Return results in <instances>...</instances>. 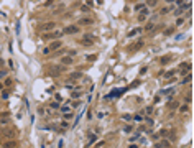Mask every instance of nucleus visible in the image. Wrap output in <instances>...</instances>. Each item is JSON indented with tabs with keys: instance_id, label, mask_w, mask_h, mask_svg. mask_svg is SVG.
<instances>
[{
	"instance_id": "obj_22",
	"label": "nucleus",
	"mask_w": 194,
	"mask_h": 148,
	"mask_svg": "<svg viewBox=\"0 0 194 148\" xmlns=\"http://www.w3.org/2000/svg\"><path fill=\"white\" fill-rule=\"evenodd\" d=\"M163 33H165V35H166V36H171V35H173V33H174V28H173V26H170V28H166V30L163 31Z\"/></svg>"
},
{
	"instance_id": "obj_43",
	"label": "nucleus",
	"mask_w": 194,
	"mask_h": 148,
	"mask_svg": "<svg viewBox=\"0 0 194 148\" xmlns=\"http://www.w3.org/2000/svg\"><path fill=\"white\" fill-rule=\"evenodd\" d=\"M15 142H7V143H5V146H15Z\"/></svg>"
},
{
	"instance_id": "obj_30",
	"label": "nucleus",
	"mask_w": 194,
	"mask_h": 148,
	"mask_svg": "<svg viewBox=\"0 0 194 148\" xmlns=\"http://www.w3.org/2000/svg\"><path fill=\"white\" fill-rule=\"evenodd\" d=\"M53 4H54V0H46V2H44V7H46V8H51Z\"/></svg>"
},
{
	"instance_id": "obj_13",
	"label": "nucleus",
	"mask_w": 194,
	"mask_h": 148,
	"mask_svg": "<svg viewBox=\"0 0 194 148\" xmlns=\"http://www.w3.org/2000/svg\"><path fill=\"white\" fill-rule=\"evenodd\" d=\"M161 74H163V78H165V79L168 81L170 78H173L174 74H176V71H168V72H161Z\"/></svg>"
},
{
	"instance_id": "obj_7",
	"label": "nucleus",
	"mask_w": 194,
	"mask_h": 148,
	"mask_svg": "<svg viewBox=\"0 0 194 148\" xmlns=\"http://www.w3.org/2000/svg\"><path fill=\"white\" fill-rule=\"evenodd\" d=\"M82 78V72H81V71H76V72H71L69 74V81H76V79H81Z\"/></svg>"
},
{
	"instance_id": "obj_50",
	"label": "nucleus",
	"mask_w": 194,
	"mask_h": 148,
	"mask_svg": "<svg viewBox=\"0 0 194 148\" xmlns=\"http://www.w3.org/2000/svg\"><path fill=\"white\" fill-rule=\"evenodd\" d=\"M104 115H105V114H104V112H97V117H99V118H102Z\"/></svg>"
},
{
	"instance_id": "obj_21",
	"label": "nucleus",
	"mask_w": 194,
	"mask_h": 148,
	"mask_svg": "<svg viewBox=\"0 0 194 148\" xmlns=\"http://www.w3.org/2000/svg\"><path fill=\"white\" fill-rule=\"evenodd\" d=\"M95 59H97V54H87L86 56V61H89V62H94Z\"/></svg>"
},
{
	"instance_id": "obj_14",
	"label": "nucleus",
	"mask_w": 194,
	"mask_h": 148,
	"mask_svg": "<svg viewBox=\"0 0 194 148\" xmlns=\"http://www.w3.org/2000/svg\"><path fill=\"white\" fill-rule=\"evenodd\" d=\"M191 79H193V76H191V72L184 74V79L181 81V84H188V82H191Z\"/></svg>"
},
{
	"instance_id": "obj_33",
	"label": "nucleus",
	"mask_w": 194,
	"mask_h": 148,
	"mask_svg": "<svg viewBox=\"0 0 194 148\" xmlns=\"http://www.w3.org/2000/svg\"><path fill=\"white\" fill-rule=\"evenodd\" d=\"M178 102H173V100H170V109H178Z\"/></svg>"
},
{
	"instance_id": "obj_46",
	"label": "nucleus",
	"mask_w": 194,
	"mask_h": 148,
	"mask_svg": "<svg viewBox=\"0 0 194 148\" xmlns=\"http://www.w3.org/2000/svg\"><path fill=\"white\" fill-rule=\"evenodd\" d=\"M138 84H140V81H133V82H132V86H130V87H137Z\"/></svg>"
},
{
	"instance_id": "obj_1",
	"label": "nucleus",
	"mask_w": 194,
	"mask_h": 148,
	"mask_svg": "<svg viewBox=\"0 0 194 148\" xmlns=\"http://www.w3.org/2000/svg\"><path fill=\"white\" fill-rule=\"evenodd\" d=\"M61 36H63V30L59 31V30H56V28H54V30H51L49 33H44L43 38H44V40H49V41H53V40H59Z\"/></svg>"
},
{
	"instance_id": "obj_5",
	"label": "nucleus",
	"mask_w": 194,
	"mask_h": 148,
	"mask_svg": "<svg viewBox=\"0 0 194 148\" xmlns=\"http://www.w3.org/2000/svg\"><path fill=\"white\" fill-rule=\"evenodd\" d=\"M72 62H74V58H72L71 54H66V56L61 58V64H63V66H71Z\"/></svg>"
},
{
	"instance_id": "obj_38",
	"label": "nucleus",
	"mask_w": 194,
	"mask_h": 148,
	"mask_svg": "<svg viewBox=\"0 0 194 148\" xmlns=\"http://www.w3.org/2000/svg\"><path fill=\"white\" fill-rule=\"evenodd\" d=\"M133 118H135V120H137V122H142V120H143V115H140V114H137V115H135Z\"/></svg>"
},
{
	"instance_id": "obj_31",
	"label": "nucleus",
	"mask_w": 194,
	"mask_h": 148,
	"mask_svg": "<svg viewBox=\"0 0 194 148\" xmlns=\"http://www.w3.org/2000/svg\"><path fill=\"white\" fill-rule=\"evenodd\" d=\"M156 4H158V0H148L147 7H156Z\"/></svg>"
},
{
	"instance_id": "obj_2",
	"label": "nucleus",
	"mask_w": 194,
	"mask_h": 148,
	"mask_svg": "<svg viewBox=\"0 0 194 148\" xmlns=\"http://www.w3.org/2000/svg\"><path fill=\"white\" fill-rule=\"evenodd\" d=\"M79 33V25H67L66 28H63V35H76Z\"/></svg>"
},
{
	"instance_id": "obj_32",
	"label": "nucleus",
	"mask_w": 194,
	"mask_h": 148,
	"mask_svg": "<svg viewBox=\"0 0 194 148\" xmlns=\"http://www.w3.org/2000/svg\"><path fill=\"white\" fill-rule=\"evenodd\" d=\"M191 97H193V96H191V92H188V94H186V97H184V100H186V104H191V100H193V99H191Z\"/></svg>"
},
{
	"instance_id": "obj_44",
	"label": "nucleus",
	"mask_w": 194,
	"mask_h": 148,
	"mask_svg": "<svg viewBox=\"0 0 194 148\" xmlns=\"http://www.w3.org/2000/svg\"><path fill=\"white\" fill-rule=\"evenodd\" d=\"M145 30H147V31H148V30H153V25H151V23H150V25H147V26L143 28V31H145Z\"/></svg>"
},
{
	"instance_id": "obj_11",
	"label": "nucleus",
	"mask_w": 194,
	"mask_h": 148,
	"mask_svg": "<svg viewBox=\"0 0 194 148\" xmlns=\"http://www.w3.org/2000/svg\"><path fill=\"white\" fill-rule=\"evenodd\" d=\"M178 109L181 114H188L189 112V104H183V105H178Z\"/></svg>"
},
{
	"instance_id": "obj_16",
	"label": "nucleus",
	"mask_w": 194,
	"mask_h": 148,
	"mask_svg": "<svg viewBox=\"0 0 194 148\" xmlns=\"http://www.w3.org/2000/svg\"><path fill=\"white\" fill-rule=\"evenodd\" d=\"M184 23H186V18H184V16H179V18L178 20H176V26H183V25H184Z\"/></svg>"
},
{
	"instance_id": "obj_12",
	"label": "nucleus",
	"mask_w": 194,
	"mask_h": 148,
	"mask_svg": "<svg viewBox=\"0 0 194 148\" xmlns=\"http://www.w3.org/2000/svg\"><path fill=\"white\" fill-rule=\"evenodd\" d=\"M156 146H161V148L171 146V142H168V140H161V142H160V143H156Z\"/></svg>"
},
{
	"instance_id": "obj_18",
	"label": "nucleus",
	"mask_w": 194,
	"mask_h": 148,
	"mask_svg": "<svg viewBox=\"0 0 194 148\" xmlns=\"http://www.w3.org/2000/svg\"><path fill=\"white\" fill-rule=\"evenodd\" d=\"M95 140H97V135H94V133H91L89 135V142H87V145H94Z\"/></svg>"
},
{
	"instance_id": "obj_9",
	"label": "nucleus",
	"mask_w": 194,
	"mask_h": 148,
	"mask_svg": "<svg viewBox=\"0 0 194 148\" xmlns=\"http://www.w3.org/2000/svg\"><path fill=\"white\" fill-rule=\"evenodd\" d=\"M92 23H94V20L89 18V16H84V18L79 20V25H92Z\"/></svg>"
},
{
	"instance_id": "obj_29",
	"label": "nucleus",
	"mask_w": 194,
	"mask_h": 148,
	"mask_svg": "<svg viewBox=\"0 0 194 148\" xmlns=\"http://www.w3.org/2000/svg\"><path fill=\"white\" fill-rule=\"evenodd\" d=\"M81 94H82V92H81V89H79L77 92H72V94H71V97H72V99H79V97H81Z\"/></svg>"
},
{
	"instance_id": "obj_37",
	"label": "nucleus",
	"mask_w": 194,
	"mask_h": 148,
	"mask_svg": "<svg viewBox=\"0 0 194 148\" xmlns=\"http://www.w3.org/2000/svg\"><path fill=\"white\" fill-rule=\"evenodd\" d=\"M79 105H81V102L77 100V99H76V100L72 102V105H71V109H72V107H74V109H76V107H79Z\"/></svg>"
},
{
	"instance_id": "obj_54",
	"label": "nucleus",
	"mask_w": 194,
	"mask_h": 148,
	"mask_svg": "<svg viewBox=\"0 0 194 148\" xmlns=\"http://www.w3.org/2000/svg\"><path fill=\"white\" fill-rule=\"evenodd\" d=\"M2 89H3V84H2V82H0V90H2Z\"/></svg>"
},
{
	"instance_id": "obj_45",
	"label": "nucleus",
	"mask_w": 194,
	"mask_h": 148,
	"mask_svg": "<svg viewBox=\"0 0 194 148\" xmlns=\"http://www.w3.org/2000/svg\"><path fill=\"white\" fill-rule=\"evenodd\" d=\"M7 76V71H0V79H3Z\"/></svg>"
},
{
	"instance_id": "obj_36",
	"label": "nucleus",
	"mask_w": 194,
	"mask_h": 148,
	"mask_svg": "<svg viewBox=\"0 0 194 148\" xmlns=\"http://www.w3.org/2000/svg\"><path fill=\"white\" fill-rule=\"evenodd\" d=\"M71 117H72V114H71V112H64V120H69Z\"/></svg>"
},
{
	"instance_id": "obj_6",
	"label": "nucleus",
	"mask_w": 194,
	"mask_h": 148,
	"mask_svg": "<svg viewBox=\"0 0 194 148\" xmlns=\"http://www.w3.org/2000/svg\"><path fill=\"white\" fill-rule=\"evenodd\" d=\"M142 46H143V41H142V40H140V41H135V43L132 44V46H128V51H130V53H133V51L140 50Z\"/></svg>"
},
{
	"instance_id": "obj_3",
	"label": "nucleus",
	"mask_w": 194,
	"mask_h": 148,
	"mask_svg": "<svg viewBox=\"0 0 194 148\" xmlns=\"http://www.w3.org/2000/svg\"><path fill=\"white\" fill-rule=\"evenodd\" d=\"M54 28H56V23H54V22H46V23L40 25V26H38V30L46 33V31H51V30H54Z\"/></svg>"
},
{
	"instance_id": "obj_35",
	"label": "nucleus",
	"mask_w": 194,
	"mask_h": 148,
	"mask_svg": "<svg viewBox=\"0 0 194 148\" xmlns=\"http://www.w3.org/2000/svg\"><path fill=\"white\" fill-rule=\"evenodd\" d=\"M145 112H147V115H151L155 110H153V107H147V109H145Z\"/></svg>"
},
{
	"instance_id": "obj_17",
	"label": "nucleus",
	"mask_w": 194,
	"mask_h": 148,
	"mask_svg": "<svg viewBox=\"0 0 194 148\" xmlns=\"http://www.w3.org/2000/svg\"><path fill=\"white\" fill-rule=\"evenodd\" d=\"M171 10H173V7H163L161 10H160V15H166V13H170Z\"/></svg>"
},
{
	"instance_id": "obj_53",
	"label": "nucleus",
	"mask_w": 194,
	"mask_h": 148,
	"mask_svg": "<svg viewBox=\"0 0 194 148\" xmlns=\"http://www.w3.org/2000/svg\"><path fill=\"white\" fill-rule=\"evenodd\" d=\"M165 2H166V4H173L174 0H165Z\"/></svg>"
},
{
	"instance_id": "obj_10",
	"label": "nucleus",
	"mask_w": 194,
	"mask_h": 148,
	"mask_svg": "<svg viewBox=\"0 0 194 148\" xmlns=\"http://www.w3.org/2000/svg\"><path fill=\"white\" fill-rule=\"evenodd\" d=\"M142 31H143V28H135V30L128 31V33H127V36H128V38H133L135 35H138V33H142Z\"/></svg>"
},
{
	"instance_id": "obj_39",
	"label": "nucleus",
	"mask_w": 194,
	"mask_h": 148,
	"mask_svg": "<svg viewBox=\"0 0 194 148\" xmlns=\"http://www.w3.org/2000/svg\"><path fill=\"white\" fill-rule=\"evenodd\" d=\"M137 138H140V135H138V133H137V135H133V136H130V138H128V142L132 143V142H135Z\"/></svg>"
},
{
	"instance_id": "obj_15",
	"label": "nucleus",
	"mask_w": 194,
	"mask_h": 148,
	"mask_svg": "<svg viewBox=\"0 0 194 148\" xmlns=\"http://www.w3.org/2000/svg\"><path fill=\"white\" fill-rule=\"evenodd\" d=\"M161 94H165V96H173V94H174V87H170V89H163Z\"/></svg>"
},
{
	"instance_id": "obj_8",
	"label": "nucleus",
	"mask_w": 194,
	"mask_h": 148,
	"mask_svg": "<svg viewBox=\"0 0 194 148\" xmlns=\"http://www.w3.org/2000/svg\"><path fill=\"white\" fill-rule=\"evenodd\" d=\"M125 92V89H119V90H114V92H110L109 96H105V99H114L115 96H120V94Z\"/></svg>"
},
{
	"instance_id": "obj_19",
	"label": "nucleus",
	"mask_w": 194,
	"mask_h": 148,
	"mask_svg": "<svg viewBox=\"0 0 194 148\" xmlns=\"http://www.w3.org/2000/svg\"><path fill=\"white\" fill-rule=\"evenodd\" d=\"M59 112L64 114V112H71V105H61L59 107Z\"/></svg>"
},
{
	"instance_id": "obj_26",
	"label": "nucleus",
	"mask_w": 194,
	"mask_h": 148,
	"mask_svg": "<svg viewBox=\"0 0 194 148\" xmlns=\"http://www.w3.org/2000/svg\"><path fill=\"white\" fill-rule=\"evenodd\" d=\"M2 99H3V100L10 99V94H8V90H3V89H2Z\"/></svg>"
},
{
	"instance_id": "obj_40",
	"label": "nucleus",
	"mask_w": 194,
	"mask_h": 148,
	"mask_svg": "<svg viewBox=\"0 0 194 148\" xmlns=\"http://www.w3.org/2000/svg\"><path fill=\"white\" fill-rule=\"evenodd\" d=\"M54 99H56V102H61V100H63V97H61V94H56V96H54Z\"/></svg>"
},
{
	"instance_id": "obj_24",
	"label": "nucleus",
	"mask_w": 194,
	"mask_h": 148,
	"mask_svg": "<svg viewBox=\"0 0 194 148\" xmlns=\"http://www.w3.org/2000/svg\"><path fill=\"white\" fill-rule=\"evenodd\" d=\"M123 132H125V133H132V132H133V125H125V127H123Z\"/></svg>"
},
{
	"instance_id": "obj_52",
	"label": "nucleus",
	"mask_w": 194,
	"mask_h": 148,
	"mask_svg": "<svg viewBox=\"0 0 194 148\" xmlns=\"http://www.w3.org/2000/svg\"><path fill=\"white\" fill-rule=\"evenodd\" d=\"M183 38H184V35H183V33H181V35H176V40H183Z\"/></svg>"
},
{
	"instance_id": "obj_42",
	"label": "nucleus",
	"mask_w": 194,
	"mask_h": 148,
	"mask_svg": "<svg viewBox=\"0 0 194 148\" xmlns=\"http://www.w3.org/2000/svg\"><path fill=\"white\" fill-rule=\"evenodd\" d=\"M174 4L178 5V7H181V5H183V4H184V0H174Z\"/></svg>"
},
{
	"instance_id": "obj_49",
	"label": "nucleus",
	"mask_w": 194,
	"mask_h": 148,
	"mask_svg": "<svg viewBox=\"0 0 194 148\" xmlns=\"http://www.w3.org/2000/svg\"><path fill=\"white\" fill-rule=\"evenodd\" d=\"M43 54H49V50H48V46L43 50Z\"/></svg>"
},
{
	"instance_id": "obj_51",
	"label": "nucleus",
	"mask_w": 194,
	"mask_h": 148,
	"mask_svg": "<svg viewBox=\"0 0 194 148\" xmlns=\"http://www.w3.org/2000/svg\"><path fill=\"white\" fill-rule=\"evenodd\" d=\"M58 146H64V140H59V142H58Z\"/></svg>"
},
{
	"instance_id": "obj_23",
	"label": "nucleus",
	"mask_w": 194,
	"mask_h": 148,
	"mask_svg": "<svg viewBox=\"0 0 194 148\" xmlns=\"http://www.w3.org/2000/svg\"><path fill=\"white\" fill-rule=\"evenodd\" d=\"M59 127H61L63 130H66L67 127H69V122H67V120H61V122H59Z\"/></svg>"
},
{
	"instance_id": "obj_4",
	"label": "nucleus",
	"mask_w": 194,
	"mask_h": 148,
	"mask_svg": "<svg viewBox=\"0 0 194 148\" xmlns=\"http://www.w3.org/2000/svg\"><path fill=\"white\" fill-rule=\"evenodd\" d=\"M61 46H63V41H61V40H53V43H49L48 50H49V53H53V51L61 50Z\"/></svg>"
},
{
	"instance_id": "obj_25",
	"label": "nucleus",
	"mask_w": 194,
	"mask_h": 148,
	"mask_svg": "<svg viewBox=\"0 0 194 148\" xmlns=\"http://www.w3.org/2000/svg\"><path fill=\"white\" fill-rule=\"evenodd\" d=\"M137 20H138L140 23H143V22H147V15H143V13L140 12V13H138V18H137Z\"/></svg>"
},
{
	"instance_id": "obj_20",
	"label": "nucleus",
	"mask_w": 194,
	"mask_h": 148,
	"mask_svg": "<svg viewBox=\"0 0 194 148\" xmlns=\"http://www.w3.org/2000/svg\"><path fill=\"white\" fill-rule=\"evenodd\" d=\"M171 61V56H161V58H160V62H161V64H166V62H170Z\"/></svg>"
},
{
	"instance_id": "obj_28",
	"label": "nucleus",
	"mask_w": 194,
	"mask_h": 148,
	"mask_svg": "<svg viewBox=\"0 0 194 148\" xmlns=\"http://www.w3.org/2000/svg\"><path fill=\"white\" fill-rule=\"evenodd\" d=\"M122 120L130 122V120H132V115H130V114H123V115H122Z\"/></svg>"
},
{
	"instance_id": "obj_34",
	"label": "nucleus",
	"mask_w": 194,
	"mask_h": 148,
	"mask_svg": "<svg viewBox=\"0 0 194 148\" xmlns=\"http://www.w3.org/2000/svg\"><path fill=\"white\" fill-rule=\"evenodd\" d=\"M143 7H145V4H137V5H135V10H137V12H140Z\"/></svg>"
},
{
	"instance_id": "obj_41",
	"label": "nucleus",
	"mask_w": 194,
	"mask_h": 148,
	"mask_svg": "<svg viewBox=\"0 0 194 148\" xmlns=\"http://www.w3.org/2000/svg\"><path fill=\"white\" fill-rule=\"evenodd\" d=\"M147 71H148V68H147V66H145V68H142V69H140V74L143 76V74H147Z\"/></svg>"
},
{
	"instance_id": "obj_47",
	"label": "nucleus",
	"mask_w": 194,
	"mask_h": 148,
	"mask_svg": "<svg viewBox=\"0 0 194 148\" xmlns=\"http://www.w3.org/2000/svg\"><path fill=\"white\" fill-rule=\"evenodd\" d=\"M58 107H59V105H58V102H53V104H51V109H58Z\"/></svg>"
},
{
	"instance_id": "obj_48",
	"label": "nucleus",
	"mask_w": 194,
	"mask_h": 148,
	"mask_svg": "<svg viewBox=\"0 0 194 148\" xmlns=\"http://www.w3.org/2000/svg\"><path fill=\"white\" fill-rule=\"evenodd\" d=\"M0 16H2V18H7V13H5V12H2V10H0Z\"/></svg>"
},
{
	"instance_id": "obj_27",
	"label": "nucleus",
	"mask_w": 194,
	"mask_h": 148,
	"mask_svg": "<svg viewBox=\"0 0 194 148\" xmlns=\"http://www.w3.org/2000/svg\"><path fill=\"white\" fill-rule=\"evenodd\" d=\"M12 84H13V81H12L10 78H7V79H5V82H3V86H5V87H10Z\"/></svg>"
}]
</instances>
